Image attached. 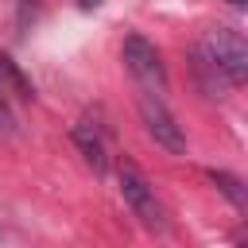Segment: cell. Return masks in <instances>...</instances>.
<instances>
[{
  "mask_svg": "<svg viewBox=\"0 0 248 248\" xmlns=\"http://www.w3.org/2000/svg\"><path fill=\"white\" fill-rule=\"evenodd\" d=\"M120 194H124V202L132 205V213H136L147 229H167V213H163V205H159V198H155V186H151L132 163L120 167Z\"/></svg>",
  "mask_w": 248,
  "mask_h": 248,
  "instance_id": "4",
  "label": "cell"
},
{
  "mask_svg": "<svg viewBox=\"0 0 248 248\" xmlns=\"http://www.w3.org/2000/svg\"><path fill=\"white\" fill-rule=\"evenodd\" d=\"M209 178H213V182L221 186V194H229V198H232L236 205H244V190H240V182H236L232 174H225V170H213Z\"/></svg>",
  "mask_w": 248,
  "mask_h": 248,
  "instance_id": "7",
  "label": "cell"
},
{
  "mask_svg": "<svg viewBox=\"0 0 248 248\" xmlns=\"http://www.w3.org/2000/svg\"><path fill=\"white\" fill-rule=\"evenodd\" d=\"M229 4H232V8H244V0H229Z\"/></svg>",
  "mask_w": 248,
  "mask_h": 248,
  "instance_id": "10",
  "label": "cell"
},
{
  "mask_svg": "<svg viewBox=\"0 0 248 248\" xmlns=\"http://www.w3.org/2000/svg\"><path fill=\"white\" fill-rule=\"evenodd\" d=\"M78 4H81V8H97L101 0H78Z\"/></svg>",
  "mask_w": 248,
  "mask_h": 248,
  "instance_id": "9",
  "label": "cell"
},
{
  "mask_svg": "<svg viewBox=\"0 0 248 248\" xmlns=\"http://www.w3.org/2000/svg\"><path fill=\"white\" fill-rule=\"evenodd\" d=\"M74 143H78V151L85 155V163H89L97 174H105V167H108V147H105L101 124H97V120H81V124H74Z\"/></svg>",
  "mask_w": 248,
  "mask_h": 248,
  "instance_id": "5",
  "label": "cell"
},
{
  "mask_svg": "<svg viewBox=\"0 0 248 248\" xmlns=\"http://www.w3.org/2000/svg\"><path fill=\"white\" fill-rule=\"evenodd\" d=\"M124 66L132 70V78L140 81V89H147V93H167L163 54H159L155 43H147L143 35H128V39H124Z\"/></svg>",
  "mask_w": 248,
  "mask_h": 248,
  "instance_id": "2",
  "label": "cell"
},
{
  "mask_svg": "<svg viewBox=\"0 0 248 248\" xmlns=\"http://www.w3.org/2000/svg\"><path fill=\"white\" fill-rule=\"evenodd\" d=\"M0 85H4V93H16V97H23V101L35 97V85L23 78V70H19L8 54H0Z\"/></svg>",
  "mask_w": 248,
  "mask_h": 248,
  "instance_id": "6",
  "label": "cell"
},
{
  "mask_svg": "<svg viewBox=\"0 0 248 248\" xmlns=\"http://www.w3.org/2000/svg\"><path fill=\"white\" fill-rule=\"evenodd\" d=\"M140 116H143V128L151 132V140L155 143H163L167 151H186V132H182V124L174 120V112L167 108V101H163V93H140Z\"/></svg>",
  "mask_w": 248,
  "mask_h": 248,
  "instance_id": "3",
  "label": "cell"
},
{
  "mask_svg": "<svg viewBox=\"0 0 248 248\" xmlns=\"http://www.w3.org/2000/svg\"><path fill=\"white\" fill-rule=\"evenodd\" d=\"M0 124H4V128L16 124V116H12V108H8V97H4V85H0Z\"/></svg>",
  "mask_w": 248,
  "mask_h": 248,
  "instance_id": "8",
  "label": "cell"
},
{
  "mask_svg": "<svg viewBox=\"0 0 248 248\" xmlns=\"http://www.w3.org/2000/svg\"><path fill=\"white\" fill-rule=\"evenodd\" d=\"M198 58H205L229 85H240L248 78V43L232 27H213L198 43Z\"/></svg>",
  "mask_w": 248,
  "mask_h": 248,
  "instance_id": "1",
  "label": "cell"
}]
</instances>
